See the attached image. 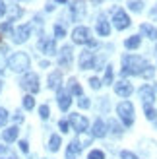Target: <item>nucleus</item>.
I'll return each mask as SVG.
<instances>
[{"mask_svg":"<svg viewBox=\"0 0 157 159\" xmlns=\"http://www.w3.org/2000/svg\"><path fill=\"white\" fill-rule=\"evenodd\" d=\"M122 64H124V70L122 74H134V76H142L150 64H147V60L142 58V57H136V54H126V57L122 58Z\"/></svg>","mask_w":157,"mask_h":159,"instance_id":"f257e3e1","label":"nucleus"},{"mask_svg":"<svg viewBox=\"0 0 157 159\" xmlns=\"http://www.w3.org/2000/svg\"><path fill=\"white\" fill-rule=\"evenodd\" d=\"M116 113H119V118L122 120L124 126H132L134 124V105L130 101H122L116 107Z\"/></svg>","mask_w":157,"mask_h":159,"instance_id":"f03ea898","label":"nucleus"},{"mask_svg":"<svg viewBox=\"0 0 157 159\" xmlns=\"http://www.w3.org/2000/svg\"><path fill=\"white\" fill-rule=\"evenodd\" d=\"M8 66H10L14 72H25L29 68V57L25 52H16L8 58Z\"/></svg>","mask_w":157,"mask_h":159,"instance_id":"7ed1b4c3","label":"nucleus"},{"mask_svg":"<svg viewBox=\"0 0 157 159\" xmlns=\"http://www.w3.org/2000/svg\"><path fill=\"white\" fill-rule=\"evenodd\" d=\"M20 85H21V89H25L29 93H37L39 91V76L33 72H27L20 80Z\"/></svg>","mask_w":157,"mask_h":159,"instance_id":"20e7f679","label":"nucleus"},{"mask_svg":"<svg viewBox=\"0 0 157 159\" xmlns=\"http://www.w3.org/2000/svg\"><path fill=\"white\" fill-rule=\"evenodd\" d=\"M72 41L78 43V45H87V43L91 41V31H89L87 27H83V25L76 27V29L72 31Z\"/></svg>","mask_w":157,"mask_h":159,"instance_id":"39448f33","label":"nucleus"},{"mask_svg":"<svg viewBox=\"0 0 157 159\" xmlns=\"http://www.w3.org/2000/svg\"><path fill=\"white\" fill-rule=\"evenodd\" d=\"M70 124H72V128L76 130V132H85L87 130V126H89V122H87V118H85L83 115H78V113H72L70 115Z\"/></svg>","mask_w":157,"mask_h":159,"instance_id":"423d86ee","label":"nucleus"},{"mask_svg":"<svg viewBox=\"0 0 157 159\" xmlns=\"http://www.w3.org/2000/svg\"><path fill=\"white\" fill-rule=\"evenodd\" d=\"M113 21H114V27L122 31V29H128L130 27V18L124 10H114V16H113Z\"/></svg>","mask_w":157,"mask_h":159,"instance_id":"0eeeda50","label":"nucleus"},{"mask_svg":"<svg viewBox=\"0 0 157 159\" xmlns=\"http://www.w3.org/2000/svg\"><path fill=\"white\" fill-rule=\"evenodd\" d=\"M58 64L62 68H68L70 64H72V47L70 45H64L58 52Z\"/></svg>","mask_w":157,"mask_h":159,"instance_id":"6e6552de","label":"nucleus"},{"mask_svg":"<svg viewBox=\"0 0 157 159\" xmlns=\"http://www.w3.org/2000/svg\"><path fill=\"white\" fill-rule=\"evenodd\" d=\"M29 35H31V25H20L18 29H14V33H12L14 43H25L29 39Z\"/></svg>","mask_w":157,"mask_h":159,"instance_id":"1a4fd4ad","label":"nucleus"},{"mask_svg":"<svg viewBox=\"0 0 157 159\" xmlns=\"http://www.w3.org/2000/svg\"><path fill=\"white\" fill-rule=\"evenodd\" d=\"M70 14H72V20L74 21H80L83 18V14H85V4H83V0H74L72 6H70Z\"/></svg>","mask_w":157,"mask_h":159,"instance_id":"9d476101","label":"nucleus"},{"mask_svg":"<svg viewBox=\"0 0 157 159\" xmlns=\"http://www.w3.org/2000/svg\"><path fill=\"white\" fill-rule=\"evenodd\" d=\"M132 91H134V87H132L128 82H124V80H120V82H116V85H114V93L119 95V97H130L132 95Z\"/></svg>","mask_w":157,"mask_h":159,"instance_id":"9b49d317","label":"nucleus"},{"mask_svg":"<svg viewBox=\"0 0 157 159\" xmlns=\"http://www.w3.org/2000/svg\"><path fill=\"white\" fill-rule=\"evenodd\" d=\"M107 128H109V124H107L105 120H101V118H97L95 124H93V130H91L93 138H105V136H107V132H109Z\"/></svg>","mask_w":157,"mask_h":159,"instance_id":"f8f14e48","label":"nucleus"},{"mask_svg":"<svg viewBox=\"0 0 157 159\" xmlns=\"http://www.w3.org/2000/svg\"><path fill=\"white\" fill-rule=\"evenodd\" d=\"M93 62H95V54L91 51H83L80 54V68L82 70H87V68H93Z\"/></svg>","mask_w":157,"mask_h":159,"instance_id":"ddd939ff","label":"nucleus"},{"mask_svg":"<svg viewBox=\"0 0 157 159\" xmlns=\"http://www.w3.org/2000/svg\"><path fill=\"white\" fill-rule=\"evenodd\" d=\"M56 99H58V107H60V111H68V109H70V103H72V95H70L68 91L58 89Z\"/></svg>","mask_w":157,"mask_h":159,"instance_id":"4468645a","label":"nucleus"},{"mask_svg":"<svg viewBox=\"0 0 157 159\" xmlns=\"http://www.w3.org/2000/svg\"><path fill=\"white\" fill-rule=\"evenodd\" d=\"M39 49L51 57V54H56V43H54V39H41L39 41Z\"/></svg>","mask_w":157,"mask_h":159,"instance_id":"2eb2a0df","label":"nucleus"},{"mask_svg":"<svg viewBox=\"0 0 157 159\" xmlns=\"http://www.w3.org/2000/svg\"><path fill=\"white\" fill-rule=\"evenodd\" d=\"M97 33L101 37H107L109 33H111V27H109V21H107L105 16H99L97 18Z\"/></svg>","mask_w":157,"mask_h":159,"instance_id":"dca6fc26","label":"nucleus"},{"mask_svg":"<svg viewBox=\"0 0 157 159\" xmlns=\"http://www.w3.org/2000/svg\"><path fill=\"white\" fill-rule=\"evenodd\" d=\"M82 152V146H80V142L74 140V142H70V146L66 149V159H78V153Z\"/></svg>","mask_w":157,"mask_h":159,"instance_id":"f3484780","label":"nucleus"},{"mask_svg":"<svg viewBox=\"0 0 157 159\" xmlns=\"http://www.w3.org/2000/svg\"><path fill=\"white\" fill-rule=\"evenodd\" d=\"M140 97H142V101L146 103V105H151L153 103V97H155V93L150 85H144L142 89H140Z\"/></svg>","mask_w":157,"mask_h":159,"instance_id":"a211bd4d","label":"nucleus"},{"mask_svg":"<svg viewBox=\"0 0 157 159\" xmlns=\"http://www.w3.org/2000/svg\"><path fill=\"white\" fill-rule=\"evenodd\" d=\"M60 82H62V74L60 72H52L51 76H49V87L51 89H60Z\"/></svg>","mask_w":157,"mask_h":159,"instance_id":"6ab92c4d","label":"nucleus"},{"mask_svg":"<svg viewBox=\"0 0 157 159\" xmlns=\"http://www.w3.org/2000/svg\"><path fill=\"white\" fill-rule=\"evenodd\" d=\"M142 33L146 35V37H150V39H153V41H157V27H153V25H150V23H142Z\"/></svg>","mask_w":157,"mask_h":159,"instance_id":"aec40b11","label":"nucleus"},{"mask_svg":"<svg viewBox=\"0 0 157 159\" xmlns=\"http://www.w3.org/2000/svg\"><path fill=\"white\" fill-rule=\"evenodd\" d=\"M18 126H10V128H6L4 130V134H2V136H4V142H14L16 138H18Z\"/></svg>","mask_w":157,"mask_h":159,"instance_id":"412c9836","label":"nucleus"},{"mask_svg":"<svg viewBox=\"0 0 157 159\" xmlns=\"http://www.w3.org/2000/svg\"><path fill=\"white\" fill-rule=\"evenodd\" d=\"M68 93H70V95H78V97H82V87H80V84H78L74 78L68 82Z\"/></svg>","mask_w":157,"mask_h":159,"instance_id":"4be33fe9","label":"nucleus"},{"mask_svg":"<svg viewBox=\"0 0 157 159\" xmlns=\"http://www.w3.org/2000/svg\"><path fill=\"white\" fill-rule=\"evenodd\" d=\"M140 43H142V37H140V35H132V37H128L126 41H124V47H126V49H138Z\"/></svg>","mask_w":157,"mask_h":159,"instance_id":"5701e85b","label":"nucleus"},{"mask_svg":"<svg viewBox=\"0 0 157 159\" xmlns=\"http://www.w3.org/2000/svg\"><path fill=\"white\" fill-rule=\"evenodd\" d=\"M60 144H62L60 136H56V134H52V136H51V140H49V149H51V152H58V149H60Z\"/></svg>","mask_w":157,"mask_h":159,"instance_id":"b1692460","label":"nucleus"},{"mask_svg":"<svg viewBox=\"0 0 157 159\" xmlns=\"http://www.w3.org/2000/svg\"><path fill=\"white\" fill-rule=\"evenodd\" d=\"M128 8L132 12H136V14H140L144 10V2L142 0H128Z\"/></svg>","mask_w":157,"mask_h":159,"instance_id":"393cba45","label":"nucleus"},{"mask_svg":"<svg viewBox=\"0 0 157 159\" xmlns=\"http://www.w3.org/2000/svg\"><path fill=\"white\" fill-rule=\"evenodd\" d=\"M35 107V99H33V95H25L23 97V109L25 111H31Z\"/></svg>","mask_w":157,"mask_h":159,"instance_id":"a878e982","label":"nucleus"},{"mask_svg":"<svg viewBox=\"0 0 157 159\" xmlns=\"http://www.w3.org/2000/svg\"><path fill=\"white\" fill-rule=\"evenodd\" d=\"M113 84V66H107L105 68V78H103V85Z\"/></svg>","mask_w":157,"mask_h":159,"instance_id":"bb28decb","label":"nucleus"},{"mask_svg":"<svg viewBox=\"0 0 157 159\" xmlns=\"http://www.w3.org/2000/svg\"><path fill=\"white\" fill-rule=\"evenodd\" d=\"M39 116H41L43 120H47V118L51 116V111H49V105H41V107H39Z\"/></svg>","mask_w":157,"mask_h":159,"instance_id":"cd10ccee","label":"nucleus"},{"mask_svg":"<svg viewBox=\"0 0 157 159\" xmlns=\"http://www.w3.org/2000/svg\"><path fill=\"white\" fill-rule=\"evenodd\" d=\"M87 159H105V153L101 149H93V152H89Z\"/></svg>","mask_w":157,"mask_h":159,"instance_id":"c85d7f7f","label":"nucleus"},{"mask_svg":"<svg viewBox=\"0 0 157 159\" xmlns=\"http://www.w3.org/2000/svg\"><path fill=\"white\" fill-rule=\"evenodd\" d=\"M64 35H66V29L62 27L60 23H58V25H54V37H56V39H60V37H64Z\"/></svg>","mask_w":157,"mask_h":159,"instance_id":"c756f323","label":"nucleus"},{"mask_svg":"<svg viewBox=\"0 0 157 159\" xmlns=\"http://www.w3.org/2000/svg\"><path fill=\"white\" fill-rule=\"evenodd\" d=\"M8 122V111L4 107H0V126H4Z\"/></svg>","mask_w":157,"mask_h":159,"instance_id":"7c9ffc66","label":"nucleus"},{"mask_svg":"<svg viewBox=\"0 0 157 159\" xmlns=\"http://www.w3.org/2000/svg\"><path fill=\"white\" fill-rule=\"evenodd\" d=\"M78 105H80V109H89V105H91V101L87 99V97H80V101H78Z\"/></svg>","mask_w":157,"mask_h":159,"instance_id":"2f4dec72","label":"nucleus"},{"mask_svg":"<svg viewBox=\"0 0 157 159\" xmlns=\"http://www.w3.org/2000/svg\"><path fill=\"white\" fill-rule=\"evenodd\" d=\"M146 118L147 120H155V111L150 105H146Z\"/></svg>","mask_w":157,"mask_h":159,"instance_id":"473e14b6","label":"nucleus"},{"mask_svg":"<svg viewBox=\"0 0 157 159\" xmlns=\"http://www.w3.org/2000/svg\"><path fill=\"white\" fill-rule=\"evenodd\" d=\"M109 126H111V128H113V130H111V132H113V134H114V136H120V134H122V132H120V126H119V124H116V122H114V120H113V122H111V124H109Z\"/></svg>","mask_w":157,"mask_h":159,"instance_id":"72a5a7b5","label":"nucleus"},{"mask_svg":"<svg viewBox=\"0 0 157 159\" xmlns=\"http://www.w3.org/2000/svg\"><path fill=\"white\" fill-rule=\"evenodd\" d=\"M120 159H138V155H134L132 152H126V149H124V152H120Z\"/></svg>","mask_w":157,"mask_h":159,"instance_id":"f704fd0d","label":"nucleus"},{"mask_svg":"<svg viewBox=\"0 0 157 159\" xmlns=\"http://www.w3.org/2000/svg\"><path fill=\"white\" fill-rule=\"evenodd\" d=\"M101 84H103V82H101V80H97V78H91V80H89V85L93 87V89H99Z\"/></svg>","mask_w":157,"mask_h":159,"instance_id":"c9c22d12","label":"nucleus"},{"mask_svg":"<svg viewBox=\"0 0 157 159\" xmlns=\"http://www.w3.org/2000/svg\"><path fill=\"white\" fill-rule=\"evenodd\" d=\"M58 126H60V130H62V132H68L70 122H68V120H60V122H58Z\"/></svg>","mask_w":157,"mask_h":159,"instance_id":"e433bc0d","label":"nucleus"},{"mask_svg":"<svg viewBox=\"0 0 157 159\" xmlns=\"http://www.w3.org/2000/svg\"><path fill=\"white\" fill-rule=\"evenodd\" d=\"M20 149H21L23 153H27V152H29V144H27L25 140H21V142H20Z\"/></svg>","mask_w":157,"mask_h":159,"instance_id":"4c0bfd02","label":"nucleus"},{"mask_svg":"<svg viewBox=\"0 0 157 159\" xmlns=\"http://www.w3.org/2000/svg\"><path fill=\"white\" fill-rule=\"evenodd\" d=\"M153 74H155V70L150 66V68H147V70H146V72H144L142 76H144V78H153Z\"/></svg>","mask_w":157,"mask_h":159,"instance_id":"58836bf2","label":"nucleus"},{"mask_svg":"<svg viewBox=\"0 0 157 159\" xmlns=\"http://www.w3.org/2000/svg\"><path fill=\"white\" fill-rule=\"evenodd\" d=\"M2 31H12V21H6V23H2V27H0Z\"/></svg>","mask_w":157,"mask_h":159,"instance_id":"ea45409f","label":"nucleus"},{"mask_svg":"<svg viewBox=\"0 0 157 159\" xmlns=\"http://www.w3.org/2000/svg\"><path fill=\"white\" fill-rule=\"evenodd\" d=\"M4 66H6V62H4L2 52H0V74H4Z\"/></svg>","mask_w":157,"mask_h":159,"instance_id":"a19ab883","label":"nucleus"},{"mask_svg":"<svg viewBox=\"0 0 157 159\" xmlns=\"http://www.w3.org/2000/svg\"><path fill=\"white\" fill-rule=\"evenodd\" d=\"M6 14V4H4V0H0V18Z\"/></svg>","mask_w":157,"mask_h":159,"instance_id":"79ce46f5","label":"nucleus"},{"mask_svg":"<svg viewBox=\"0 0 157 159\" xmlns=\"http://www.w3.org/2000/svg\"><path fill=\"white\" fill-rule=\"evenodd\" d=\"M14 120H16V122H21V120H23L21 113H16V115H14Z\"/></svg>","mask_w":157,"mask_h":159,"instance_id":"37998d69","label":"nucleus"},{"mask_svg":"<svg viewBox=\"0 0 157 159\" xmlns=\"http://www.w3.org/2000/svg\"><path fill=\"white\" fill-rule=\"evenodd\" d=\"M8 152H10V149H8L6 146H0V153H8Z\"/></svg>","mask_w":157,"mask_h":159,"instance_id":"c03bdc74","label":"nucleus"},{"mask_svg":"<svg viewBox=\"0 0 157 159\" xmlns=\"http://www.w3.org/2000/svg\"><path fill=\"white\" fill-rule=\"evenodd\" d=\"M52 10H54V6L49 2V4H47V12H52Z\"/></svg>","mask_w":157,"mask_h":159,"instance_id":"a18cd8bd","label":"nucleus"},{"mask_svg":"<svg viewBox=\"0 0 157 159\" xmlns=\"http://www.w3.org/2000/svg\"><path fill=\"white\" fill-rule=\"evenodd\" d=\"M54 2H58V4H66L68 0H54Z\"/></svg>","mask_w":157,"mask_h":159,"instance_id":"49530a36","label":"nucleus"},{"mask_svg":"<svg viewBox=\"0 0 157 159\" xmlns=\"http://www.w3.org/2000/svg\"><path fill=\"white\" fill-rule=\"evenodd\" d=\"M93 2H103V0H93Z\"/></svg>","mask_w":157,"mask_h":159,"instance_id":"de8ad7c7","label":"nucleus"},{"mask_svg":"<svg viewBox=\"0 0 157 159\" xmlns=\"http://www.w3.org/2000/svg\"><path fill=\"white\" fill-rule=\"evenodd\" d=\"M0 89H2V82H0Z\"/></svg>","mask_w":157,"mask_h":159,"instance_id":"09e8293b","label":"nucleus"},{"mask_svg":"<svg viewBox=\"0 0 157 159\" xmlns=\"http://www.w3.org/2000/svg\"><path fill=\"white\" fill-rule=\"evenodd\" d=\"M0 159H2V157H0ZM12 159H16V157H12Z\"/></svg>","mask_w":157,"mask_h":159,"instance_id":"8fccbe9b","label":"nucleus"},{"mask_svg":"<svg viewBox=\"0 0 157 159\" xmlns=\"http://www.w3.org/2000/svg\"><path fill=\"white\" fill-rule=\"evenodd\" d=\"M155 89H157V87H155Z\"/></svg>","mask_w":157,"mask_h":159,"instance_id":"3c124183","label":"nucleus"}]
</instances>
